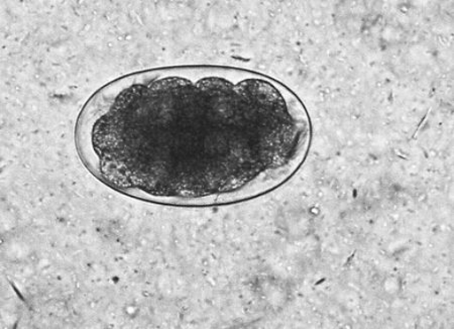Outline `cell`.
I'll return each mask as SVG.
<instances>
[{
  "label": "cell",
  "mask_w": 454,
  "mask_h": 329,
  "mask_svg": "<svg viewBox=\"0 0 454 329\" xmlns=\"http://www.w3.org/2000/svg\"><path fill=\"white\" fill-rule=\"evenodd\" d=\"M311 121L289 87L223 66L136 72L102 87L75 143L115 192L172 207H215L280 187L304 163Z\"/></svg>",
  "instance_id": "6da1fadb"
}]
</instances>
